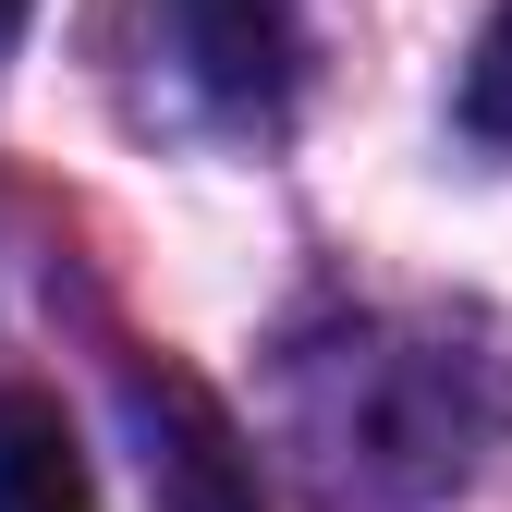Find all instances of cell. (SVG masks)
Returning <instances> with one entry per match:
<instances>
[{
	"label": "cell",
	"mask_w": 512,
	"mask_h": 512,
	"mask_svg": "<svg viewBox=\"0 0 512 512\" xmlns=\"http://www.w3.org/2000/svg\"><path fill=\"white\" fill-rule=\"evenodd\" d=\"M512 427V366L439 317H330L281 342V439L342 512H427Z\"/></svg>",
	"instance_id": "6da1fadb"
},
{
	"label": "cell",
	"mask_w": 512,
	"mask_h": 512,
	"mask_svg": "<svg viewBox=\"0 0 512 512\" xmlns=\"http://www.w3.org/2000/svg\"><path fill=\"white\" fill-rule=\"evenodd\" d=\"M183 37V74H196L220 110L269 122L293 98V0H159Z\"/></svg>",
	"instance_id": "7a4b0ae2"
},
{
	"label": "cell",
	"mask_w": 512,
	"mask_h": 512,
	"mask_svg": "<svg viewBox=\"0 0 512 512\" xmlns=\"http://www.w3.org/2000/svg\"><path fill=\"white\" fill-rule=\"evenodd\" d=\"M135 415H147V476L171 512H256V488L232 464V427L208 415L196 378H135Z\"/></svg>",
	"instance_id": "3957f363"
},
{
	"label": "cell",
	"mask_w": 512,
	"mask_h": 512,
	"mask_svg": "<svg viewBox=\"0 0 512 512\" xmlns=\"http://www.w3.org/2000/svg\"><path fill=\"white\" fill-rule=\"evenodd\" d=\"M0 512H98L74 415H61L49 391H0Z\"/></svg>",
	"instance_id": "277c9868"
},
{
	"label": "cell",
	"mask_w": 512,
	"mask_h": 512,
	"mask_svg": "<svg viewBox=\"0 0 512 512\" xmlns=\"http://www.w3.org/2000/svg\"><path fill=\"white\" fill-rule=\"evenodd\" d=\"M464 135L476 147H512V0L476 25V49H464Z\"/></svg>",
	"instance_id": "5b68a950"
},
{
	"label": "cell",
	"mask_w": 512,
	"mask_h": 512,
	"mask_svg": "<svg viewBox=\"0 0 512 512\" xmlns=\"http://www.w3.org/2000/svg\"><path fill=\"white\" fill-rule=\"evenodd\" d=\"M13 25H25V0H0V49H13Z\"/></svg>",
	"instance_id": "8992f818"
}]
</instances>
